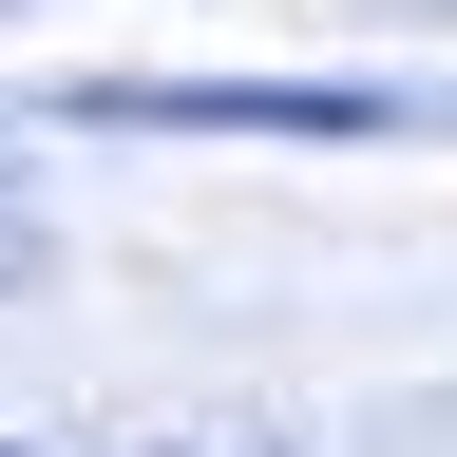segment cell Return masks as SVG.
Wrapping results in <instances>:
<instances>
[{"label":"cell","instance_id":"obj_1","mask_svg":"<svg viewBox=\"0 0 457 457\" xmlns=\"http://www.w3.org/2000/svg\"><path fill=\"white\" fill-rule=\"evenodd\" d=\"M38 267V171H20V134H0V286Z\"/></svg>","mask_w":457,"mask_h":457},{"label":"cell","instance_id":"obj_2","mask_svg":"<svg viewBox=\"0 0 457 457\" xmlns=\"http://www.w3.org/2000/svg\"><path fill=\"white\" fill-rule=\"evenodd\" d=\"M0 457H20V438H0Z\"/></svg>","mask_w":457,"mask_h":457}]
</instances>
